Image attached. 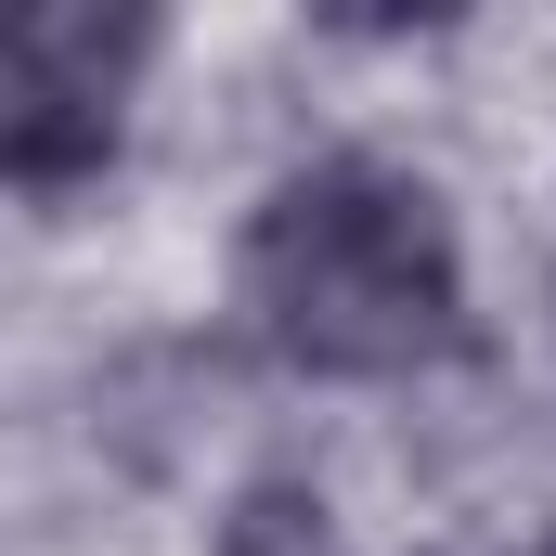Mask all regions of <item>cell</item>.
<instances>
[{
	"mask_svg": "<svg viewBox=\"0 0 556 556\" xmlns=\"http://www.w3.org/2000/svg\"><path fill=\"white\" fill-rule=\"evenodd\" d=\"M531 556H556V531H544V544H531Z\"/></svg>",
	"mask_w": 556,
	"mask_h": 556,
	"instance_id": "277c9868",
	"label": "cell"
},
{
	"mask_svg": "<svg viewBox=\"0 0 556 556\" xmlns=\"http://www.w3.org/2000/svg\"><path fill=\"white\" fill-rule=\"evenodd\" d=\"M142 65H155V13L130 0H0V181L13 194L104 181Z\"/></svg>",
	"mask_w": 556,
	"mask_h": 556,
	"instance_id": "7a4b0ae2",
	"label": "cell"
},
{
	"mask_svg": "<svg viewBox=\"0 0 556 556\" xmlns=\"http://www.w3.org/2000/svg\"><path fill=\"white\" fill-rule=\"evenodd\" d=\"M544 324H556V298H544Z\"/></svg>",
	"mask_w": 556,
	"mask_h": 556,
	"instance_id": "5b68a950",
	"label": "cell"
},
{
	"mask_svg": "<svg viewBox=\"0 0 556 556\" xmlns=\"http://www.w3.org/2000/svg\"><path fill=\"white\" fill-rule=\"evenodd\" d=\"M247 311L298 376H415L466 337V247L440 181L389 155H324L247 220Z\"/></svg>",
	"mask_w": 556,
	"mask_h": 556,
	"instance_id": "6da1fadb",
	"label": "cell"
},
{
	"mask_svg": "<svg viewBox=\"0 0 556 556\" xmlns=\"http://www.w3.org/2000/svg\"><path fill=\"white\" fill-rule=\"evenodd\" d=\"M220 556H337V505L311 479H247L220 518Z\"/></svg>",
	"mask_w": 556,
	"mask_h": 556,
	"instance_id": "3957f363",
	"label": "cell"
}]
</instances>
